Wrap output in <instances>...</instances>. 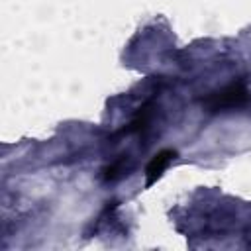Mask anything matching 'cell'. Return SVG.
Returning <instances> with one entry per match:
<instances>
[{
  "instance_id": "obj_3",
  "label": "cell",
  "mask_w": 251,
  "mask_h": 251,
  "mask_svg": "<svg viewBox=\"0 0 251 251\" xmlns=\"http://www.w3.org/2000/svg\"><path fill=\"white\" fill-rule=\"evenodd\" d=\"M151 118H153V102L149 100V102H145L137 110V114L133 116V120L129 122V126L126 129H122L120 133H141V131H145L149 127Z\"/></svg>"
},
{
  "instance_id": "obj_1",
  "label": "cell",
  "mask_w": 251,
  "mask_h": 251,
  "mask_svg": "<svg viewBox=\"0 0 251 251\" xmlns=\"http://www.w3.org/2000/svg\"><path fill=\"white\" fill-rule=\"evenodd\" d=\"M251 100V92L247 88L245 80H235L220 90L208 92L200 102L202 108L210 114H218V112H227V110H235V108H243L247 102Z\"/></svg>"
},
{
  "instance_id": "obj_4",
  "label": "cell",
  "mask_w": 251,
  "mask_h": 251,
  "mask_svg": "<svg viewBox=\"0 0 251 251\" xmlns=\"http://www.w3.org/2000/svg\"><path fill=\"white\" fill-rule=\"evenodd\" d=\"M129 171V165H127V159L126 157H120L116 161H112L110 165H106L102 169V178L104 182H116L120 178H124Z\"/></svg>"
},
{
  "instance_id": "obj_2",
  "label": "cell",
  "mask_w": 251,
  "mask_h": 251,
  "mask_svg": "<svg viewBox=\"0 0 251 251\" xmlns=\"http://www.w3.org/2000/svg\"><path fill=\"white\" fill-rule=\"evenodd\" d=\"M176 157V151L175 149H163L159 151L145 167V186H153L165 173V169L171 165V161Z\"/></svg>"
}]
</instances>
